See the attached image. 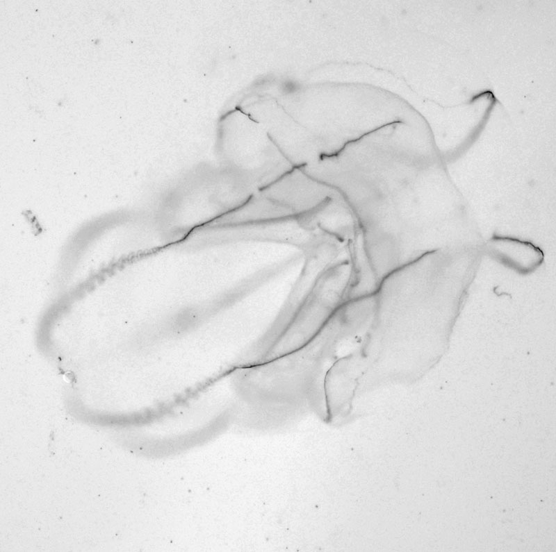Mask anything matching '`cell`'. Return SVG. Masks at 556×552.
Returning a JSON list of instances; mask_svg holds the SVG:
<instances>
[{
    "mask_svg": "<svg viewBox=\"0 0 556 552\" xmlns=\"http://www.w3.org/2000/svg\"><path fill=\"white\" fill-rule=\"evenodd\" d=\"M350 151L300 167L334 188L359 224L363 248L379 283L425 253L427 167L382 149Z\"/></svg>",
    "mask_w": 556,
    "mask_h": 552,
    "instance_id": "obj_1",
    "label": "cell"
},
{
    "mask_svg": "<svg viewBox=\"0 0 556 552\" xmlns=\"http://www.w3.org/2000/svg\"><path fill=\"white\" fill-rule=\"evenodd\" d=\"M259 191L294 216L312 211L333 199L341 198L334 188L311 178L299 167H293Z\"/></svg>",
    "mask_w": 556,
    "mask_h": 552,
    "instance_id": "obj_2",
    "label": "cell"
},
{
    "mask_svg": "<svg viewBox=\"0 0 556 552\" xmlns=\"http://www.w3.org/2000/svg\"><path fill=\"white\" fill-rule=\"evenodd\" d=\"M287 208L263 195L259 191L235 210L215 219L213 226L236 225L293 217Z\"/></svg>",
    "mask_w": 556,
    "mask_h": 552,
    "instance_id": "obj_3",
    "label": "cell"
},
{
    "mask_svg": "<svg viewBox=\"0 0 556 552\" xmlns=\"http://www.w3.org/2000/svg\"><path fill=\"white\" fill-rule=\"evenodd\" d=\"M488 246L496 256L509 260L528 258L539 261L542 257L540 249L532 244L514 239L494 238Z\"/></svg>",
    "mask_w": 556,
    "mask_h": 552,
    "instance_id": "obj_4",
    "label": "cell"
}]
</instances>
